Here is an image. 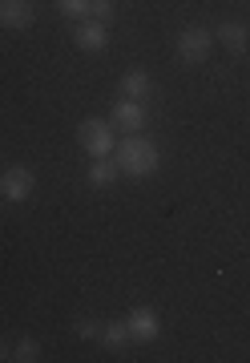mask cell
I'll list each match as a JSON object with an SVG mask.
<instances>
[{"instance_id": "obj_1", "label": "cell", "mask_w": 250, "mask_h": 363, "mask_svg": "<svg viewBox=\"0 0 250 363\" xmlns=\"http://www.w3.org/2000/svg\"><path fill=\"white\" fill-rule=\"evenodd\" d=\"M161 166V154L158 145L142 138V133H130L125 142L118 145V169L121 174H130V178H149V174H158Z\"/></svg>"}, {"instance_id": "obj_2", "label": "cell", "mask_w": 250, "mask_h": 363, "mask_svg": "<svg viewBox=\"0 0 250 363\" xmlns=\"http://www.w3.org/2000/svg\"><path fill=\"white\" fill-rule=\"evenodd\" d=\"M77 142L89 157H109L113 154V121H97V117H85L77 125Z\"/></svg>"}, {"instance_id": "obj_3", "label": "cell", "mask_w": 250, "mask_h": 363, "mask_svg": "<svg viewBox=\"0 0 250 363\" xmlns=\"http://www.w3.org/2000/svg\"><path fill=\"white\" fill-rule=\"evenodd\" d=\"M210 49H214V33L210 28L190 25V28L178 33V57H182L186 65H202V61L210 57Z\"/></svg>"}, {"instance_id": "obj_4", "label": "cell", "mask_w": 250, "mask_h": 363, "mask_svg": "<svg viewBox=\"0 0 250 363\" xmlns=\"http://www.w3.org/2000/svg\"><path fill=\"white\" fill-rule=\"evenodd\" d=\"M33 190H37V178L28 166L0 169V198L4 202H25V198H33Z\"/></svg>"}, {"instance_id": "obj_5", "label": "cell", "mask_w": 250, "mask_h": 363, "mask_svg": "<svg viewBox=\"0 0 250 363\" xmlns=\"http://www.w3.org/2000/svg\"><path fill=\"white\" fill-rule=\"evenodd\" d=\"M109 121H113V130H130V133H137V130L145 125V105H142V101H130V97H121V101L113 105Z\"/></svg>"}, {"instance_id": "obj_6", "label": "cell", "mask_w": 250, "mask_h": 363, "mask_svg": "<svg viewBox=\"0 0 250 363\" xmlns=\"http://www.w3.org/2000/svg\"><path fill=\"white\" fill-rule=\"evenodd\" d=\"M33 4L28 0H0V25L8 28V33H21V28L33 25Z\"/></svg>"}, {"instance_id": "obj_7", "label": "cell", "mask_w": 250, "mask_h": 363, "mask_svg": "<svg viewBox=\"0 0 250 363\" xmlns=\"http://www.w3.org/2000/svg\"><path fill=\"white\" fill-rule=\"evenodd\" d=\"M130 339H142V343H149V339H158V311L154 307H133L130 311Z\"/></svg>"}, {"instance_id": "obj_8", "label": "cell", "mask_w": 250, "mask_h": 363, "mask_svg": "<svg viewBox=\"0 0 250 363\" xmlns=\"http://www.w3.org/2000/svg\"><path fill=\"white\" fill-rule=\"evenodd\" d=\"M73 40H77V49H85V52H101L109 45V33H106L101 21H81V25L73 28Z\"/></svg>"}, {"instance_id": "obj_9", "label": "cell", "mask_w": 250, "mask_h": 363, "mask_svg": "<svg viewBox=\"0 0 250 363\" xmlns=\"http://www.w3.org/2000/svg\"><path fill=\"white\" fill-rule=\"evenodd\" d=\"M121 97H130V101H145V97H154V77L145 73V69H133L121 77Z\"/></svg>"}, {"instance_id": "obj_10", "label": "cell", "mask_w": 250, "mask_h": 363, "mask_svg": "<svg viewBox=\"0 0 250 363\" xmlns=\"http://www.w3.org/2000/svg\"><path fill=\"white\" fill-rule=\"evenodd\" d=\"M218 37H222V45H226L230 52H246V45H250L246 25H238V21H226V25L218 28Z\"/></svg>"}, {"instance_id": "obj_11", "label": "cell", "mask_w": 250, "mask_h": 363, "mask_svg": "<svg viewBox=\"0 0 250 363\" xmlns=\"http://www.w3.org/2000/svg\"><path fill=\"white\" fill-rule=\"evenodd\" d=\"M118 162H106V157H93V166H89V186H113L118 182Z\"/></svg>"}, {"instance_id": "obj_12", "label": "cell", "mask_w": 250, "mask_h": 363, "mask_svg": "<svg viewBox=\"0 0 250 363\" xmlns=\"http://www.w3.org/2000/svg\"><path fill=\"white\" fill-rule=\"evenodd\" d=\"M101 339H106L109 347H121V343L130 339V323H125V319H121V323H109L106 331H101Z\"/></svg>"}, {"instance_id": "obj_13", "label": "cell", "mask_w": 250, "mask_h": 363, "mask_svg": "<svg viewBox=\"0 0 250 363\" xmlns=\"http://www.w3.org/2000/svg\"><path fill=\"white\" fill-rule=\"evenodd\" d=\"M13 359H21V363L40 359V343H37V339H21V343H16V351H13Z\"/></svg>"}, {"instance_id": "obj_14", "label": "cell", "mask_w": 250, "mask_h": 363, "mask_svg": "<svg viewBox=\"0 0 250 363\" xmlns=\"http://www.w3.org/2000/svg\"><path fill=\"white\" fill-rule=\"evenodd\" d=\"M57 9H61L65 16H89L93 0H57Z\"/></svg>"}, {"instance_id": "obj_15", "label": "cell", "mask_w": 250, "mask_h": 363, "mask_svg": "<svg viewBox=\"0 0 250 363\" xmlns=\"http://www.w3.org/2000/svg\"><path fill=\"white\" fill-rule=\"evenodd\" d=\"M73 335L77 339H97L101 335V327L93 323V319H77V323H73Z\"/></svg>"}, {"instance_id": "obj_16", "label": "cell", "mask_w": 250, "mask_h": 363, "mask_svg": "<svg viewBox=\"0 0 250 363\" xmlns=\"http://www.w3.org/2000/svg\"><path fill=\"white\" fill-rule=\"evenodd\" d=\"M89 16H97V21H101V25H106L109 16H113V0H93Z\"/></svg>"}, {"instance_id": "obj_17", "label": "cell", "mask_w": 250, "mask_h": 363, "mask_svg": "<svg viewBox=\"0 0 250 363\" xmlns=\"http://www.w3.org/2000/svg\"><path fill=\"white\" fill-rule=\"evenodd\" d=\"M0 359H13V355H8V343H0Z\"/></svg>"}]
</instances>
